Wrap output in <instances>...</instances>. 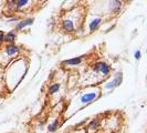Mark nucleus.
I'll use <instances>...</instances> for the list:
<instances>
[{"label": "nucleus", "mask_w": 147, "mask_h": 133, "mask_svg": "<svg viewBox=\"0 0 147 133\" xmlns=\"http://www.w3.org/2000/svg\"><path fill=\"white\" fill-rule=\"evenodd\" d=\"M93 68L96 72H101L104 75H107L111 71V66L109 64H106L105 62H96Z\"/></svg>", "instance_id": "f257e3e1"}, {"label": "nucleus", "mask_w": 147, "mask_h": 133, "mask_svg": "<svg viewBox=\"0 0 147 133\" xmlns=\"http://www.w3.org/2000/svg\"><path fill=\"white\" fill-rule=\"evenodd\" d=\"M122 80H123V75H122V72H118L116 75H115V78L110 82V83H107L106 84V88L107 89H111V88H115V87H118L121 83H122Z\"/></svg>", "instance_id": "f03ea898"}, {"label": "nucleus", "mask_w": 147, "mask_h": 133, "mask_svg": "<svg viewBox=\"0 0 147 133\" xmlns=\"http://www.w3.org/2000/svg\"><path fill=\"white\" fill-rule=\"evenodd\" d=\"M97 94L94 93V92H91V93H85L81 96V102L83 104H88L91 103L93 100H95Z\"/></svg>", "instance_id": "7ed1b4c3"}, {"label": "nucleus", "mask_w": 147, "mask_h": 133, "mask_svg": "<svg viewBox=\"0 0 147 133\" xmlns=\"http://www.w3.org/2000/svg\"><path fill=\"white\" fill-rule=\"evenodd\" d=\"M98 126H100V120L98 119H93L88 124V131L91 133L95 132L96 130L98 129Z\"/></svg>", "instance_id": "20e7f679"}, {"label": "nucleus", "mask_w": 147, "mask_h": 133, "mask_svg": "<svg viewBox=\"0 0 147 133\" xmlns=\"http://www.w3.org/2000/svg\"><path fill=\"white\" fill-rule=\"evenodd\" d=\"M62 27H63V29L67 31V32H72L74 30V26H73V22L71 21V20H64L63 23H62Z\"/></svg>", "instance_id": "39448f33"}, {"label": "nucleus", "mask_w": 147, "mask_h": 133, "mask_svg": "<svg viewBox=\"0 0 147 133\" xmlns=\"http://www.w3.org/2000/svg\"><path fill=\"white\" fill-rule=\"evenodd\" d=\"M59 126H60L59 120H54L51 124H49V126H48V131H49V132H51V133L55 132V131L59 129Z\"/></svg>", "instance_id": "423d86ee"}, {"label": "nucleus", "mask_w": 147, "mask_h": 133, "mask_svg": "<svg viewBox=\"0 0 147 133\" xmlns=\"http://www.w3.org/2000/svg\"><path fill=\"white\" fill-rule=\"evenodd\" d=\"M18 51H19V49H18V47L15 45V44L8 45L7 48H6V52H7L9 56H13V54H16Z\"/></svg>", "instance_id": "0eeeda50"}, {"label": "nucleus", "mask_w": 147, "mask_h": 133, "mask_svg": "<svg viewBox=\"0 0 147 133\" xmlns=\"http://www.w3.org/2000/svg\"><path fill=\"white\" fill-rule=\"evenodd\" d=\"M33 23V19H27V20H24V21H21L19 22L18 24H17V29L20 30L22 28H24V27H27V26H31Z\"/></svg>", "instance_id": "6e6552de"}, {"label": "nucleus", "mask_w": 147, "mask_h": 133, "mask_svg": "<svg viewBox=\"0 0 147 133\" xmlns=\"http://www.w3.org/2000/svg\"><path fill=\"white\" fill-rule=\"evenodd\" d=\"M17 36H16V33L13 31H10V32H8L7 35L3 37V40H6L8 42H12V41H15Z\"/></svg>", "instance_id": "1a4fd4ad"}, {"label": "nucleus", "mask_w": 147, "mask_h": 133, "mask_svg": "<svg viewBox=\"0 0 147 133\" xmlns=\"http://www.w3.org/2000/svg\"><path fill=\"white\" fill-rule=\"evenodd\" d=\"M60 84L59 83H53V84H51L50 86V88H49V93L50 94H54V93H57L58 91L60 90Z\"/></svg>", "instance_id": "9d476101"}, {"label": "nucleus", "mask_w": 147, "mask_h": 133, "mask_svg": "<svg viewBox=\"0 0 147 133\" xmlns=\"http://www.w3.org/2000/svg\"><path fill=\"white\" fill-rule=\"evenodd\" d=\"M101 21H102V20H101L100 18H98V19H95V20H93V21L91 22V24H90V30L93 32V31L97 28V26L101 23Z\"/></svg>", "instance_id": "9b49d317"}, {"label": "nucleus", "mask_w": 147, "mask_h": 133, "mask_svg": "<svg viewBox=\"0 0 147 133\" xmlns=\"http://www.w3.org/2000/svg\"><path fill=\"white\" fill-rule=\"evenodd\" d=\"M81 58H74V59H70L64 61L63 64H79L81 62Z\"/></svg>", "instance_id": "f8f14e48"}, {"label": "nucleus", "mask_w": 147, "mask_h": 133, "mask_svg": "<svg viewBox=\"0 0 147 133\" xmlns=\"http://www.w3.org/2000/svg\"><path fill=\"white\" fill-rule=\"evenodd\" d=\"M28 1H29V0H18V1H17V8L23 7L24 5H27Z\"/></svg>", "instance_id": "ddd939ff"}, {"label": "nucleus", "mask_w": 147, "mask_h": 133, "mask_svg": "<svg viewBox=\"0 0 147 133\" xmlns=\"http://www.w3.org/2000/svg\"><path fill=\"white\" fill-rule=\"evenodd\" d=\"M135 58L138 60V59H140V51L138 50V51H136L135 52Z\"/></svg>", "instance_id": "4468645a"}, {"label": "nucleus", "mask_w": 147, "mask_h": 133, "mask_svg": "<svg viewBox=\"0 0 147 133\" xmlns=\"http://www.w3.org/2000/svg\"><path fill=\"white\" fill-rule=\"evenodd\" d=\"M3 37H5L3 32H2V31H0V42H1V41H3Z\"/></svg>", "instance_id": "2eb2a0df"}, {"label": "nucleus", "mask_w": 147, "mask_h": 133, "mask_svg": "<svg viewBox=\"0 0 147 133\" xmlns=\"http://www.w3.org/2000/svg\"><path fill=\"white\" fill-rule=\"evenodd\" d=\"M64 133H67V132H64Z\"/></svg>", "instance_id": "dca6fc26"}]
</instances>
